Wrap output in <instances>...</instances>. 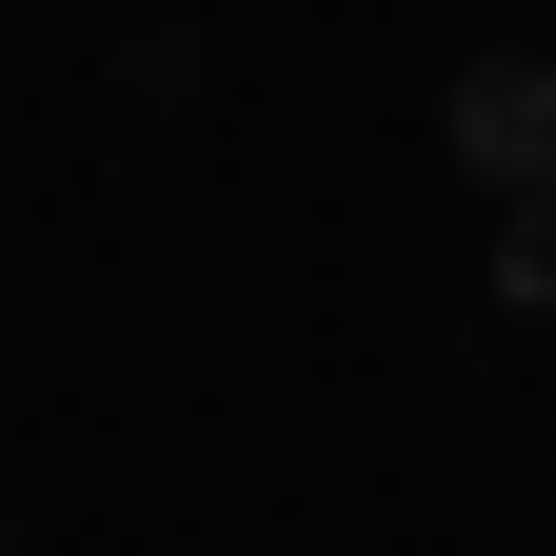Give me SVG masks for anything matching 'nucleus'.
<instances>
[{"instance_id": "obj_1", "label": "nucleus", "mask_w": 556, "mask_h": 556, "mask_svg": "<svg viewBox=\"0 0 556 556\" xmlns=\"http://www.w3.org/2000/svg\"><path fill=\"white\" fill-rule=\"evenodd\" d=\"M438 160H457L477 199H536V179H556V60H457Z\"/></svg>"}, {"instance_id": "obj_2", "label": "nucleus", "mask_w": 556, "mask_h": 556, "mask_svg": "<svg viewBox=\"0 0 556 556\" xmlns=\"http://www.w3.org/2000/svg\"><path fill=\"white\" fill-rule=\"evenodd\" d=\"M497 278H517V299H556V179H536V199H497Z\"/></svg>"}]
</instances>
